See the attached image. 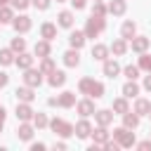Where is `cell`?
Segmentation results:
<instances>
[{"instance_id": "cell-1", "label": "cell", "mask_w": 151, "mask_h": 151, "mask_svg": "<svg viewBox=\"0 0 151 151\" xmlns=\"http://www.w3.org/2000/svg\"><path fill=\"white\" fill-rule=\"evenodd\" d=\"M104 26H106L104 17H99V14H92V17L87 19V24H85V35H87V38H97V35L104 31Z\"/></svg>"}, {"instance_id": "cell-2", "label": "cell", "mask_w": 151, "mask_h": 151, "mask_svg": "<svg viewBox=\"0 0 151 151\" xmlns=\"http://www.w3.org/2000/svg\"><path fill=\"white\" fill-rule=\"evenodd\" d=\"M113 137L120 146H132L134 144V132H130V127H118L113 130Z\"/></svg>"}, {"instance_id": "cell-3", "label": "cell", "mask_w": 151, "mask_h": 151, "mask_svg": "<svg viewBox=\"0 0 151 151\" xmlns=\"http://www.w3.org/2000/svg\"><path fill=\"white\" fill-rule=\"evenodd\" d=\"M50 125H52V130H54L57 134H61V137H71V134L76 132V127H73L71 123H66V120H61V118H54V120H52Z\"/></svg>"}, {"instance_id": "cell-4", "label": "cell", "mask_w": 151, "mask_h": 151, "mask_svg": "<svg viewBox=\"0 0 151 151\" xmlns=\"http://www.w3.org/2000/svg\"><path fill=\"white\" fill-rule=\"evenodd\" d=\"M24 83H26L28 87H38V85L42 83V71H33V68H26Z\"/></svg>"}, {"instance_id": "cell-5", "label": "cell", "mask_w": 151, "mask_h": 151, "mask_svg": "<svg viewBox=\"0 0 151 151\" xmlns=\"http://www.w3.org/2000/svg\"><path fill=\"white\" fill-rule=\"evenodd\" d=\"M85 38H87V35H85V31H83V33H80V31H73V33L68 35V42H71V47L80 50V47L85 45Z\"/></svg>"}, {"instance_id": "cell-6", "label": "cell", "mask_w": 151, "mask_h": 151, "mask_svg": "<svg viewBox=\"0 0 151 151\" xmlns=\"http://www.w3.org/2000/svg\"><path fill=\"white\" fill-rule=\"evenodd\" d=\"M33 116H35V113L31 111L28 101H24V104H19V106H17V118H19V120H31Z\"/></svg>"}, {"instance_id": "cell-7", "label": "cell", "mask_w": 151, "mask_h": 151, "mask_svg": "<svg viewBox=\"0 0 151 151\" xmlns=\"http://www.w3.org/2000/svg\"><path fill=\"white\" fill-rule=\"evenodd\" d=\"M40 35H42L45 40H54V38H57V26L50 24V21L42 24V26H40Z\"/></svg>"}, {"instance_id": "cell-8", "label": "cell", "mask_w": 151, "mask_h": 151, "mask_svg": "<svg viewBox=\"0 0 151 151\" xmlns=\"http://www.w3.org/2000/svg\"><path fill=\"white\" fill-rule=\"evenodd\" d=\"M12 24H14L17 33H26V31L31 28V19H28V17H17V19L12 21Z\"/></svg>"}, {"instance_id": "cell-9", "label": "cell", "mask_w": 151, "mask_h": 151, "mask_svg": "<svg viewBox=\"0 0 151 151\" xmlns=\"http://www.w3.org/2000/svg\"><path fill=\"white\" fill-rule=\"evenodd\" d=\"M130 45H132V50H134V52H146V47H149V38L137 35V38H132V40H130Z\"/></svg>"}, {"instance_id": "cell-10", "label": "cell", "mask_w": 151, "mask_h": 151, "mask_svg": "<svg viewBox=\"0 0 151 151\" xmlns=\"http://www.w3.org/2000/svg\"><path fill=\"white\" fill-rule=\"evenodd\" d=\"M47 83H50L52 87H59V85H64V83H66V76H64V71H52V73H50V78H47Z\"/></svg>"}, {"instance_id": "cell-11", "label": "cell", "mask_w": 151, "mask_h": 151, "mask_svg": "<svg viewBox=\"0 0 151 151\" xmlns=\"http://www.w3.org/2000/svg\"><path fill=\"white\" fill-rule=\"evenodd\" d=\"M14 94H17V99H21V101H33V97H35V94H33V87H28V85H26V87H17Z\"/></svg>"}, {"instance_id": "cell-12", "label": "cell", "mask_w": 151, "mask_h": 151, "mask_svg": "<svg viewBox=\"0 0 151 151\" xmlns=\"http://www.w3.org/2000/svg\"><path fill=\"white\" fill-rule=\"evenodd\" d=\"M64 64H66V66H78V64H80V57H78V50H76V47L64 54Z\"/></svg>"}, {"instance_id": "cell-13", "label": "cell", "mask_w": 151, "mask_h": 151, "mask_svg": "<svg viewBox=\"0 0 151 151\" xmlns=\"http://www.w3.org/2000/svg\"><path fill=\"white\" fill-rule=\"evenodd\" d=\"M78 113H80V116H92V113H94V104H92L90 99L78 101Z\"/></svg>"}, {"instance_id": "cell-14", "label": "cell", "mask_w": 151, "mask_h": 151, "mask_svg": "<svg viewBox=\"0 0 151 151\" xmlns=\"http://www.w3.org/2000/svg\"><path fill=\"white\" fill-rule=\"evenodd\" d=\"M76 134H78V137H83V139H85V137H90V134H92L90 123H87V120H80V123L76 125Z\"/></svg>"}, {"instance_id": "cell-15", "label": "cell", "mask_w": 151, "mask_h": 151, "mask_svg": "<svg viewBox=\"0 0 151 151\" xmlns=\"http://www.w3.org/2000/svg\"><path fill=\"white\" fill-rule=\"evenodd\" d=\"M106 54H109V47H106V45H94V47H92V57H94V59L106 61Z\"/></svg>"}, {"instance_id": "cell-16", "label": "cell", "mask_w": 151, "mask_h": 151, "mask_svg": "<svg viewBox=\"0 0 151 151\" xmlns=\"http://www.w3.org/2000/svg\"><path fill=\"white\" fill-rule=\"evenodd\" d=\"M31 64H33V57L26 54V52H19V57H17V66H19V68H31Z\"/></svg>"}, {"instance_id": "cell-17", "label": "cell", "mask_w": 151, "mask_h": 151, "mask_svg": "<svg viewBox=\"0 0 151 151\" xmlns=\"http://www.w3.org/2000/svg\"><path fill=\"white\" fill-rule=\"evenodd\" d=\"M118 71H120V66H118L116 61H104V76L116 78V76H118Z\"/></svg>"}, {"instance_id": "cell-18", "label": "cell", "mask_w": 151, "mask_h": 151, "mask_svg": "<svg viewBox=\"0 0 151 151\" xmlns=\"http://www.w3.org/2000/svg\"><path fill=\"white\" fill-rule=\"evenodd\" d=\"M94 83H97V80H92V78H83V80L78 83V90H80L83 94H92V87H94Z\"/></svg>"}, {"instance_id": "cell-19", "label": "cell", "mask_w": 151, "mask_h": 151, "mask_svg": "<svg viewBox=\"0 0 151 151\" xmlns=\"http://www.w3.org/2000/svg\"><path fill=\"white\" fill-rule=\"evenodd\" d=\"M149 111H151V104H149L146 99H137V104H134V113H139V116H149Z\"/></svg>"}, {"instance_id": "cell-20", "label": "cell", "mask_w": 151, "mask_h": 151, "mask_svg": "<svg viewBox=\"0 0 151 151\" xmlns=\"http://www.w3.org/2000/svg\"><path fill=\"white\" fill-rule=\"evenodd\" d=\"M123 123H125V127H130V130H134L137 125H139V116H134V113H123Z\"/></svg>"}, {"instance_id": "cell-21", "label": "cell", "mask_w": 151, "mask_h": 151, "mask_svg": "<svg viewBox=\"0 0 151 151\" xmlns=\"http://www.w3.org/2000/svg\"><path fill=\"white\" fill-rule=\"evenodd\" d=\"M94 142H97V144H106V142H109V132H106V125H99V127L94 130Z\"/></svg>"}, {"instance_id": "cell-22", "label": "cell", "mask_w": 151, "mask_h": 151, "mask_svg": "<svg viewBox=\"0 0 151 151\" xmlns=\"http://www.w3.org/2000/svg\"><path fill=\"white\" fill-rule=\"evenodd\" d=\"M109 12L111 14H123L125 12V0H111L109 2Z\"/></svg>"}, {"instance_id": "cell-23", "label": "cell", "mask_w": 151, "mask_h": 151, "mask_svg": "<svg viewBox=\"0 0 151 151\" xmlns=\"http://www.w3.org/2000/svg\"><path fill=\"white\" fill-rule=\"evenodd\" d=\"M35 54H38V57H50V40L35 42Z\"/></svg>"}, {"instance_id": "cell-24", "label": "cell", "mask_w": 151, "mask_h": 151, "mask_svg": "<svg viewBox=\"0 0 151 151\" xmlns=\"http://www.w3.org/2000/svg\"><path fill=\"white\" fill-rule=\"evenodd\" d=\"M94 118H97L99 125H109L113 120V113H109V111H94Z\"/></svg>"}, {"instance_id": "cell-25", "label": "cell", "mask_w": 151, "mask_h": 151, "mask_svg": "<svg viewBox=\"0 0 151 151\" xmlns=\"http://www.w3.org/2000/svg\"><path fill=\"white\" fill-rule=\"evenodd\" d=\"M111 52H113V54H118V57H120V54H125V52H127V42H125V38H123V40H116V42L111 45Z\"/></svg>"}, {"instance_id": "cell-26", "label": "cell", "mask_w": 151, "mask_h": 151, "mask_svg": "<svg viewBox=\"0 0 151 151\" xmlns=\"http://www.w3.org/2000/svg\"><path fill=\"white\" fill-rule=\"evenodd\" d=\"M73 104H76V94H73V92H64V94L59 97V106H66V109H68V106H73Z\"/></svg>"}, {"instance_id": "cell-27", "label": "cell", "mask_w": 151, "mask_h": 151, "mask_svg": "<svg viewBox=\"0 0 151 151\" xmlns=\"http://www.w3.org/2000/svg\"><path fill=\"white\" fill-rule=\"evenodd\" d=\"M59 26L71 28V26H73V14H71V12H61V14H59Z\"/></svg>"}, {"instance_id": "cell-28", "label": "cell", "mask_w": 151, "mask_h": 151, "mask_svg": "<svg viewBox=\"0 0 151 151\" xmlns=\"http://www.w3.org/2000/svg\"><path fill=\"white\" fill-rule=\"evenodd\" d=\"M120 31H123V38H125V40H132V38H134V24H132V21H125Z\"/></svg>"}, {"instance_id": "cell-29", "label": "cell", "mask_w": 151, "mask_h": 151, "mask_svg": "<svg viewBox=\"0 0 151 151\" xmlns=\"http://www.w3.org/2000/svg\"><path fill=\"white\" fill-rule=\"evenodd\" d=\"M17 134H19V139H31L33 137V127L31 125H19V130H17Z\"/></svg>"}, {"instance_id": "cell-30", "label": "cell", "mask_w": 151, "mask_h": 151, "mask_svg": "<svg viewBox=\"0 0 151 151\" xmlns=\"http://www.w3.org/2000/svg\"><path fill=\"white\" fill-rule=\"evenodd\" d=\"M12 61H17L14 59V50H0V64H12Z\"/></svg>"}, {"instance_id": "cell-31", "label": "cell", "mask_w": 151, "mask_h": 151, "mask_svg": "<svg viewBox=\"0 0 151 151\" xmlns=\"http://www.w3.org/2000/svg\"><path fill=\"white\" fill-rule=\"evenodd\" d=\"M123 94H125V97H134V94H139V87L134 85V80H130V83L123 87Z\"/></svg>"}, {"instance_id": "cell-32", "label": "cell", "mask_w": 151, "mask_h": 151, "mask_svg": "<svg viewBox=\"0 0 151 151\" xmlns=\"http://www.w3.org/2000/svg\"><path fill=\"white\" fill-rule=\"evenodd\" d=\"M40 71H42V73H52V71H54V61H52L50 57H42V64H40Z\"/></svg>"}, {"instance_id": "cell-33", "label": "cell", "mask_w": 151, "mask_h": 151, "mask_svg": "<svg viewBox=\"0 0 151 151\" xmlns=\"http://www.w3.org/2000/svg\"><path fill=\"white\" fill-rule=\"evenodd\" d=\"M113 111L116 113H127V101L125 99H116L113 101Z\"/></svg>"}, {"instance_id": "cell-34", "label": "cell", "mask_w": 151, "mask_h": 151, "mask_svg": "<svg viewBox=\"0 0 151 151\" xmlns=\"http://www.w3.org/2000/svg\"><path fill=\"white\" fill-rule=\"evenodd\" d=\"M0 21H2V24H5V21H14V17H12V9H9V7H5V5L0 7Z\"/></svg>"}, {"instance_id": "cell-35", "label": "cell", "mask_w": 151, "mask_h": 151, "mask_svg": "<svg viewBox=\"0 0 151 151\" xmlns=\"http://www.w3.org/2000/svg\"><path fill=\"white\" fill-rule=\"evenodd\" d=\"M139 68H144V71L151 73V54H142L139 57Z\"/></svg>"}, {"instance_id": "cell-36", "label": "cell", "mask_w": 151, "mask_h": 151, "mask_svg": "<svg viewBox=\"0 0 151 151\" xmlns=\"http://www.w3.org/2000/svg\"><path fill=\"white\" fill-rule=\"evenodd\" d=\"M12 50H14V52H24V50H26V40H24V38H14V40H12Z\"/></svg>"}, {"instance_id": "cell-37", "label": "cell", "mask_w": 151, "mask_h": 151, "mask_svg": "<svg viewBox=\"0 0 151 151\" xmlns=\"http://www.w3.org/2000/svg\"><path fill=\"white\" fill-rule=\"evenodd\" d=\"M33 123H35V127H45L50 120H47V116H45V113H35V116H33Z\"/></svg>"}, {"instance_id": "cell-38", "label": "cell", "mask_w": 151, "mask_h": 151, "mask_svg": "<svg viewBox=\"0 0 151 151\" xmlns=\"http://www.w3.org/2000/svg\"><path fill=\"white\" fill-rule=\"evenodd\" d=\"M125 76H127V80H134L139 76V66H125Z\"/></svg>"}, {"instance_id": "cell-39", "label": "cell", "mask_w": 151, "mask_h": 151, "mask_svg": "<svg viewBox=\"0 0 151 151\" xmlns=\"http://www.w3.org/2000/svg\"><path fill=\"white\" fill-rule=\"evenodd\" d=\"M104 12H106V7L101 5V0H94V7H92V14H99V17H104Z\"/></svg>"}, {"instance_id": "cell-40", "label": "cell", "mask_w": 151, "mask_h": 151, "mask_svg": "<svg viewBox=\"0 0 151 151\" xmlns=\"http://www.w3.org/2000/svg\"><path fill=\"white\" fill-rule=\"evenodd\" d=\"M33 5H35L38 9H47V7H50V0H33Z\"/></svg>"}, {"instance_id": "cell-41", "label": "cell", "mask_w": 151, "mask_h": 151, "mask_svg": "<svg viewBox=\"0 0 151 151\" xmlns=\"http://www.w3.org/2000/svg\"><path fill=\"white\" fill-rule=\"evenodd\" d=\"M12 5H14L17 9H24V7L28 5V0H12Z\"/></svg>"}, {"instance_id": "cell-42", "label": "cell", "mask_w": 151, "mask_h": 151, "mask_svg": "<svg viewBox=\"0 0 151 151\" xmlns=\"http://www.w3.org/2000/svg\"><path fill=\"white\" fill-rule=\"evenodd\" d=\"M104 146H106V149H109V151H116V149H118V146H120V144H118V142H106V144H104Z\"/></svg>"}, {"instance_id": "cell-43", "label": "cell", "mask_w": 151, "mask_h": 151, "mask_svg": "<svg viewBox=\"0 0 151 151\" xmlns=\"http://www.w3.org/2000/svg\"><path fill=\"white\" fill-rule=\"evenodd\" d=\"M71 5H73L76 9H80V7H85V0H71Z\"/></svg>"}, {"instance_id": "cell-44", "label": "cell", "mask_w": 151, "mask_h": 151, "mask_svg": "<svg viewBox=\"0 0 151 151\" xmlns=\"http://www.w3.org/2000/svg\"><path fill=\"white\" fill-rule=\"evenodd\" d=\"M144 87H146V90H149V92H151V73H149V76H146V78H144Z\"/></svg>"}, {"instance_id": "cell-45", "label": "cell", "mask_w": 151, "mask_h": 151, "mask_svg": "<svg viewBox=\"0 0 151 151\" xmlns=\"http://www.w3.org/2000/svg\"><path fill=\"white\" fill-rule=\"evenodd\" d=\"M2 125H5V109L0 106V130H2Z\"/></svg>"}, {"instance_id": "cell-46", "label": "cell", "mask_w": 151, "mask_h": 151, "mask_svg": "<svg viewBox=\"0 0 151 151\" xmlns=\"http://www.w3.org/2000/svg\"><path fill=\"white\" fill-rule=\"evenodd\" d=\"M47 104H50V106H57V104H59V99H57V97H50V99H47Z\"/></svg>"}, {"instance_id": "cell-47", "label": "cell", "mask_w": 151, "mask_h": 151, "mask_svg": "<svg viewBox=\"0 0 151 151\" xmlns=\"http://www.w3.org/2000/svg\"><path fill=\"white\" fill-rule=\"evenodd\" d=\"M139 149H144V151H146V149H151V139H149V142H142V144H139Z\"/></svg>"}, {"instance_id": "cell-48", "label": "cell", "mask_w": 151, "mask_h": 151, "mask_svg": "<svg viewBox=\"0 0 151 151\" xmlns=\"http://www.w3.org/2000/svg\"><path fill=\"white\" fill-rule=\"evenodd\" d=\"M2 85H7V76H5V73H0V87H2Z\"/></svg>"}, {"instance_id": "cell-49", "label": "cell", "mask_w": 151, "mask_h": 151, "mask_svg": "<svg viewBox=\"0 0 151 151\" xmlns=\"http://www.w3.org/2000/svg\"><path fill=\"white\" fill-rule=\"evenodd\" d=\"M5 2H7V0H0V7H2V5H5Z\"/></svg>"}, {"instance_id": "cell-50", "label": "cell", "mask_w": 151, "mask_h": 151, "mask_svg": "<svg viewBox=\"0 0 151 151\" xmlns=\"http://www.w3.org/2000/svg\"><path fill=\"white\" fill-rule=\"evenodd\" d=\"M57 2H64V0H57Z\"/></svg>"}, {"instance_id": "cell-51", "label": "cell", "mask_w": 151, "mask_h": 151, "mask_svg": "<svg viewBox=\"0 0 151 151\" xmlns=\"http://www.w3.org/2000/svg\"><path fill=\"white\" fill-rule=\"evenodd\" d=\"M149 118H151V111H149Z\"/></svg>"}, {"instance_id": "cell-52", "label": "cell", "mask_w": 151, "mask_h": 151, "mask_svg": "<svg viewBox=\"0 0 151 151\" xmlns=\"http://www.w3.org/2000/svg\"><path fill=\"white\" fill-rule=\"evenodd\" d=\"M0 24H2V21H0Z\"/></svg>"}]
</instances>
